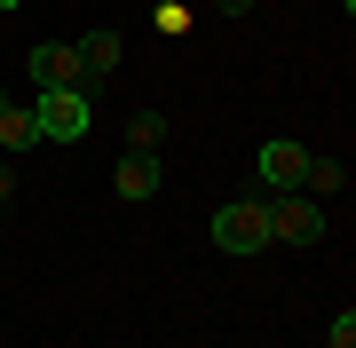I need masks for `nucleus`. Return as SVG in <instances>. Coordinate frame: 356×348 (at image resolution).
<instances>
[{
	"label": "nucleus",
	"instance_id": "f257e3e1",
	"mask_svg": "<svg viewBox=\"0 0 356 348\" xmlns=\"http://www.w3.org/2000/svg\"><path fill=\"white\" fill-rule=\"evenodd\" d=\"M32 135L40 142H79V135H88V88H40Z\"/></svg>",
	"mask_w": 356,
	"mask_h": 348
},
{
	"label": "nucleus",
	"instance_id": "f03ea898",
	"mask_svg": "<svg viewBox=\"0 0 356 348\" xmlns=\"http://www.w3.org/2000/svg\"><path fill=\"white\" fill-rule=\"evenodd\" d=\"M214 245H222V254H261V245H269V206H261V198H229V206H214Z\"/></svg>",
	"mask_w": 356,
	"mask_h": 348
},
{
	"label": "nucleus",
	"instance_id": "7ed1b4c3",
	"mask_svg": "<svg viewBox=\"0 0 356 348\" xmlns=\"http://www.w3.org/2000/svg\"><path fill=\"white\" fill-rule=\"evenodd\" d=\"M325 238V206L301 190H285L277 206H269V245H317Z\"/></svg>",
	"mask_w": 356,
	"mask_h": 348
},
{
	"label": "nucleus",
	"instance_id": "20e7f679",
	"mask_svg": "<svg viewBox=\"0 0 356 348\" xmlns=\"http://www.w3.org/2000/svg\"><path fill=\"white\" fill-rule=\"evenodd\" d=\"M254 174L269 182V190H301V174H309V151H301V142H293V135H269L261 142V151H254Z\"/></svg>",
	"mask_w": 356,
	"mask_h": 348
},
{
	"label": "nucleus",
	"instance_id": "39448f33",
	"mask_svg": "<svg viewBox=\"0 0 356 348\" xmlns=\"http://www.w3.org/2000/svg\"><path fill=\"white\" fill-rule=\"evenodd\" d=\"M32 88H88V72H79V48H72V40L32 48Z\"/></svg>",
	"mask_w": 356,
	"mask_h": 348
},
{
	"label": "nucleus",
	"instance_id": "423d86ee",
	"mask_svg": "<svg viewBox=\"0 0 356 348\" xmlns=\"http://www.w3.org/2000/svg\"><path fill=\"white\" fill-rule=\"evenodd\" d=\"M111 182H119V198H151L159 190V151H127L111 167Z\"/></svg>",
	"mask_w": 356,
	"mask_h": 348
},
{
	"label": "nucleus",
	"instance_id": "0eeeda50",
	"mask_svg": "<svg viewBox=\"0 0 356 348\" xmlns=\"http://www.w3.org/2000/svg\"><path fill=\"white\" fill-rule=\"evenodd\" d=\"M119 56H127V40H119V32H88V40H79V72H88V79L119 72Z\"/></svg>",
	"mask_w": 356,
	"mask_h": 348
},
{
	"label": "nucleus",
	"instance_id": "6e6552de",
	"mask_svg": "<svg viewBox=\"0 0 356 348\" xmlns=\"http://www.w3.org/2000/svg\"><path fill=\"white\" fill-rule=\"evenodd\" d=\"M301 190H309V198H317V206H325V198H341V190H348V167H341V158H309Z\"/></svg>",
	"mask_w": 356,
	"mask_h": 348
},
{
	"label": "nucleus",
	"instance_id": "1a4fd4ad",
	"mask_svg": "<svg viewBox=\"0 0 356 348\" xmlns=\"http://www.w3.org/2000/svg\"><path fill=\"white\" fill-rule=\"evenodd\" d=\"M24 142H40L32 135V111H8V103H0V151H24Z\"/></svg>",
	"mask_w": 356,
	"mask_h": 348
},
{
	"label": "nucleus",
	"instance_id": "9d476101",
	"mask_svg": "<svg viewBox=\"0 0 356 348\" xmlns=\"http://www.w3.org/2000/svg\"><path fill=\"white\" fill-rule=\"evenodd\" d=\"M127 142H135V151H159V142H166V111H135Z\"/></svg>",
	"mask_w": 356,
	"mask_h": 348
},
{
	"label": "nucleus",
	"instance_id": "9b49d317",
	"mask_svg": "<svg viewBox=\"0 0 356 348\" xmlns=\"http://www.w3.org/2000/svg\"><path fill=\"white\" fill-rule=\"evenodd\" d=\"M332 348H356V309H341V317H332V333H325Z\"/></svg>",
	"mask_w": 356,
	"mask_h": 348
},
{
	"label": "nucleus",
	"instance_id": "f8f14e48",
	"mask_svg": "<svg viewBox=\"0 0 356 348\" xmlns=\"http://www.w3.org/2000/svg\"><path fill=\"white\" fill-rule=\"evenodd\" d=\"M245 8H254V0H222V16H245Z\"/></svg>",
	"mask_w": 356,
	"mask_h": 348
},
{
	"label": "nucleus",
	"instance_id": "ddd939ff",
	"mask_svg": "<svg viewBox=\"0 0 356 348\" xmlns=\"http://www.w3.org/2000/svg\"><path fill=\"white\" fill-rule=\"evenodd\" d=\"M0 8H16V0H0Z\"/></svg>",
	"mask_w": 356,
	"mask_h": 348
},
{
	"label": "nucleus",
	"instance_id": "4468645a",
	"mask_svg": "<svg viewBox=\"0 0 356 348\" xmlns=\"http://www.w3.org/2000/svg\"><path fill=\"white\" fill-rule=\"evenodd\" d=\"M0 206H8V198H0Z\"/></svg>",
	"mask_w": 356,
	"mask_h": 348
}]
</instances>
